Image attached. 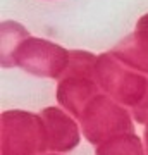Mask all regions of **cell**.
<instances>
[{
	"label": "cell",
	"instance_id": "1",
	"mask_svg": "<svg viewBox=\"0 0 148 155\" xmlns=\"http://www.w3.org/2000/svg\"><path fill=\"white\" fill-rule=\"evenodd\" d=\"M71 52L41 38H31L16 22H2V67L19 66L33 76L61 79Z\"/></svg>",
	"mask_w": 148,
	"mask_h": 155
},
{
	"label": "cell",
	"instance_id": "2",
	"mask_svg": "<svg viewBox=\"0 0 148 155\" xmlns=\"http://www.w3.org/2000/svg\"><path fill=\"white\" fill-rule=\"evenodd\" d=\"M112 52L97 59L95 76L100 88L107 91L117 104L127 105L134 121L145 124L148 121V76L126 69Z\"/></svg>",
	"mask_w": 148,
	"mask_h": 155
},
{
	"label": "cell",
	"instance_id": "3",
	"mask_svg": "<svg viewBox=\"0 0 148 155\" xmlns=\"http://www.w3.org/2000/svg\"><path fill=\"white\" fill-rule=\"evenodd\" d=\"M97 59L93 54L72 50L69 66L59 79L57 100L66 110L79 119L81 112L98 95L100 84L95 76Z\"/></svg>",
	"mask_w": 148,
	"mask_h": 155
},
{
	"label": "cell",
	"instance_id": "4",
	"mask_svg": "<svg viewBox=\"0 0 148 155\" xmlns=\"http://www.w3.org/2000/svg\"><path fill=\"white\" fill-rule=\"evenodd\" d=\"M2 155H36L47 148V129L41 114L7 110L2 114Z\"/></svg>",
	"mask_w": 148,
	"mask_h": 155
},
{
	"label": "cell",
	"instance_id": "5",
	"mask_svg": "<svg viewBox=\"0 0 148 155\" xmlns=\"http://www.w3.org/2000/svg\"><path fill=\"white\" fill-rule=\"evenodd\" d=\"M79 124L83 134L93 145L105 143L122 133H134L129 112L100 93L84 107L79 116Z\"/></svg>",
	"mask_w": 148,
	"mask_h": 155
},
{
	"label": "cell",
	"instance_id": "6",
	"mask_svg": "<svg viewBox=\"0 0 148 155\" xmlns=\"http://www.w3.org/2000/svg\"><path fill=\"white\" fill-rule=\"evenodd\" d=\"M41 117L47 129V148L54 152H71L79 143V129L72 117L57 107L41 110Z\"/></svg>",
	"mask_w": 148,
	"mask_h": 155
},
{
	"label": "cell",
	"instance_id": "7",
	"mask_svg": "<svg viewBox=\"0 0 148 155\" xmlns=\"http://www.w3.org/2000/svg\"><path fill=\"white\" fill-rule=\"evenodd\" d=\"M126 66L148 74V31L136 29L110 50Z\"/></svg>",
	"mask_w": 148,
	"mask_h": 155
},
{
	"label": "cell",
	"instance_id": "8",
	"mask_svg": "<svg viewBox=\"0 0 148 155\" xmlns=\"http://www.w3.org/2000/svg\"><path fill=\"white\" fill-rule=\"evenodd\" d=\"M97 155H145V150L138 134L122 133L97 145Z\"/></svg>",
	"mask_w": 148,
	"mask_h": 155
},
{
	"label": "cell",
	"instance_id": "9",
	"mask_svg": "<svg viewBox=\"0 0 148 155\" xmlns=\"http://www.w3.org/2000/svg\"><path fill=\"white\" fill-rule=\"evenodd\" d=\"M136 29H143V31H148V14H145V16H141L140 19H138Z\"/></svg>",
	"mask_w": 148,
	"mask_h": 155
},
{
	"label": "cell",
	"instance_id": "10",
	"mask_svg": "<svg viewBox=\"0 0 148 155\" xmlns=\"http://www.w3.org/2000/svg\"><path fill=\"white\" fill-rule=\"evenodd\" d=\"M145 126H146V129H145V143H146V153H148V121L145 122Z\"/></svg>",
	"mask_w": 148,
	"mask_h": 155
},
{
	"label": "cell",
	"instance_id": "11",
	"mask_svg": "<svg viewBox=\"0 0 148 155\" xmlns=\"http://www.w3.org/2000/svg\"><path fill=\"white\" fill-rule=\"evenodd\" d=\"M52 155H55V153H52Z\"/></svg>",
	"mask_w": 148,
	"mask_h": 155
}]
</instances>
